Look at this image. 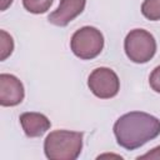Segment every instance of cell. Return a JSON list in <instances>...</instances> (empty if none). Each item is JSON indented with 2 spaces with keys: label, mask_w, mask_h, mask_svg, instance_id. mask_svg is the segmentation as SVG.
<instances>
[{
  "label": "cell",
  "mask_w": 160,
  "mask_h": 160,
  "mask_svg": "<svg viewBox=\"0 0 160 160\" xmlns=\"http://www.w3.org/2000/svg\"><path fill=\"white\" fill-rule=\"evenodd\" d=\"M12 50H14L12 38L5 30H0V60L4 61L8 56L11 55Z\"/></svg>",
  "instance_id": "cell-11"
},
{
  "label": "cell",
  "mask_w": 160,
  "mask_h": 160,
  "mask_svg": "<svg viewBox=\"0 0 160 160\" xmlns=\"http://www.w3.org/2000/svg\"><path fill=\"white\" fill-rule=\"evenodd\" d=\"M11 4H12V0H0V10L5 11Z\"/></svg>",
  "instance_id": "cell-14"
},
{
  "label": "cell",
  "mask_w": 160,
  "mask_h": 160,
  "mask_svg": "<svg viewBox=\"0 0 160 160\" xmlns=\"http://www.w3.org/2000/svg\"><path fill=\"white\" fill-rule=\"evenodd\" d=\"M86 5V0H60L59 6L54 10L48 20L56 26H66L76 16H79Z\"/></svg>",
  "instance_id": "cell-7"
},
{
  "label": "cell",
  "mask_w": 160,
  "mask_h": 160,
  "mask_svg": "<svg viewBox=\"0 0 160 160\" xmlns=\"http://www.w3.org/2000/svg\"><path fill=\"white\" fill-rule=\"evenodd\" d=\"M19 120L25 135L29 138H39L44 135L51 126V122L48 119V116L34 111L22 112Z\"/></svg>",
  "instance_id": "cell-8"
},
{
  "label": "cell",
  "mask_w": 160,
  "mask_h": 160,
  "mask_svg": "<svg viewBox=\"0 0 160 160\" xmlns=\"http://www.w3.org/2000/svg\"><path fill=\"white\" fill-rule=\"evenodd\" d=\"M160 134V120L148 112L131 111L121 115L114 124L118 144L126 150H135L154 140Z\"/></svg>",
  "instance_id": "cell-1"
},
{
  "label": "cell",
  "mask_w": 160,
  "mask_h": 160,
  "mask_svg": "<svg viewBox=\"0 0 160 160\" xmlns=\"http://www.w3.org/2000/svg\"><path fill=\"white\" fill-rule=\"evenodd\" d=\"M88 86L99 99H111L120 90V80L110 68H96L88 78Z\"/></svg>",
  "instance_id": "cell-5"
},
{
  "label": "cell",
  "mask_w": 160,
  "mask_h": 160,
  "mask_svg": "<svg viewBox=\"0 0 160 160\" xmlns=\"http://www.w3.org/2000/svg\"><path fill=\"white\" fill-rule=\"evenodd\" d=\"M124 50L132 62L145 64L150 61L156 52V40L149 31L134 29L128 32L124 40Z\"/></svg>",
  "instance_id": "cell-3"
},
{
  "label": "cell",
  "mask_w": 160,
  "mask_h": 160,
  "mask_svg": "<svg viewBox=\"0 0 160 160\" xmlns=\"http://www.w3.org/2000/svg\"><path fill=\"white\" fill-rule=\"evenodd\" d=\"M141 159H145V158H155V159H160V146H156V148H154L150 152H148V154H145V155H142V156H140ZM139 158V159H140Z\"/></svg>",
  "instance_id": "cell-13"
},
{
  "label": "cell",
  "mask_w": 160,
  "mask_h": 160,
  "mask_svg": "<svg viewBox=\"0 0 160 160\" xmlns=\"http://www.w3.org/2000/svg\"><path fill=\"white\" fill-rule=\"evenodd\" d=\"M70 48L74 55L81 60H91L101 52L104 48V36L96 28L84 26L72 34Z\"/></svg>",
  "instance_id": "cell-4"
},
{
  "label": "cell",
  "mask_w": 160,
  "mask_h": 160,
  "mask_svg": "<svg viewBox=\"0 0 160 160\" xmlns=\"http://www.w3.org/2000/svg\"><path fill=\"white\" fill-rule=\"evenodd\" d=\"M82 150V132L51 131L44 140V152L50 160H75Z\"/></svg>",
  "instance_id": "cell-2"
},
{
  "label": "cell",
  "mask_w": 160,
  "mask_h": 160,
  "mask_svg": "<svg viewBox=\"0 0 160 160\" xmlns=\"http://www.w3.org/2000/svg\"><path fill=\"white\" fill-rule=\"evenodd\" d=\"M54 0H22L25 10L31 14H44L52 5Z\"/></svg>",
  "instance_id": "cell-10"
},
{
  "label": "cell",
  "mask_w": 160,
  "mask_h": 160,
  "mask_svg": "<svg viewBox=\"0 0 160 160\" xmlns=\"http://www.w3.org/2000/svg\"><path fill=\"white\" fill-rule=\"evenodd\" d=\"M141 14L148 20H160V0H144L141 5Z\"/></svg>",
  "instance_id": "cell-9"
},
{
  "label": "cell",
  "mask_w": 160,
  "mask_h": 160,
  "mask_svg": "<svg viewBox=\"0 0 160 160\" xmlns=\"http://www.w3.org/2000/svg\"><path fill=\"white\" fill-rule=\"evenodd\" d=\"M25 96L22 82L11 74H0V105L16 106Z\"/></svg>",
  "instance_id": "cell-6"
},
{
  "label": "cell",
  "mask_w": 160,
  "mask_h": 160,
  "mask_svg": "<svg viewBox=\"0 0 160 160\" xmlns=\"http://www.w3.org/2000/svg\"><path fill=\"white\" fill-rule=\"evenodd\" d=\"M149 84H150V88L155 91V92H159L160 94V65L156 66L150 76H149Z\"/></svg>",
  "instance_id": "cell-12"
}]
</instances>
